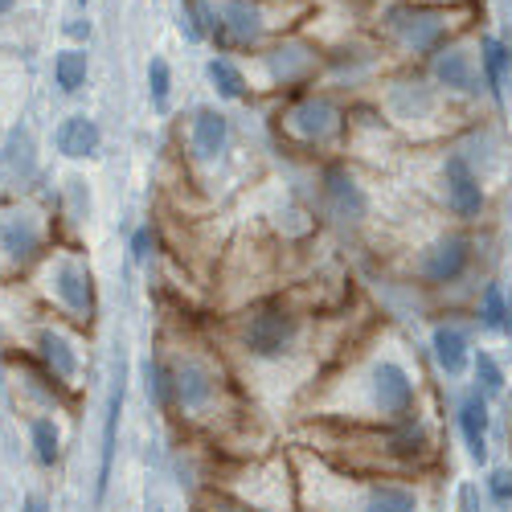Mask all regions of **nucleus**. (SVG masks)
Masks as SVG:
<instances>
[{
    "mask_svg": "<svg viewBox=\"0 0 512 512\" xmlns=\"http://www.w3.org/2000/svg\"><path fill=\"white\" fill-rule=\"evenodd\" d=\"M304 512H426V492L410 476H345L320 472L304 480Z\"/></svg>",
    "mask_w": 512,
    "mask_h": 512,
    "instance_id": "obj_1",
    "label": "nucleus"
},
{
    "mask_svg": "<svg viewBox=\"0 0 512 512\" xmlns=\"http://www.w3.org/2000/svg\"><path fill=\"white\" fill-rule=\"evenodd\" d=\"M369 418L377 426L418 418V381L402 361H377L369 369Z\"/></svg>",
    "mask_w": 512,
    "mask_h": 512,
    "instance_id": "obj_2",
    "label": "nucleus"
},
{
    "mask_svg": "<svg viewBox=\"0 0 512 512\" xmlns=\"http://www.w3.org/2000/svg\"><path fill=\"white\" fill-rule=\"evenodd\" d=\"M295 340H300V316L287 312V308H259V312L246 316L242 345L250 357L275 361V357L295 349Z\"/></svg>",
    "mask_w": 512,
    "mask_h": 512,
    "instance_id": "obj_3",
    "label": "nucleus"
},
{
    "mask_svg": "<svg viewBox=\"0 0 512 512\" xmlns=\"http://www.w3.org/2000/svg\"><path fill=\"white\" fill-rule=\"evenodd\" d=\"M443 197H447V209L455 213L459 222H476L484 213V205H488L480 168L467 160L459 148L447 152V160H443Z\"/></svg>",
    "mask_w": 512,
    "mask_h": 512,
    "instance_id": "obj_4",
    "label": "nucleus"
},
{
    "mask_svg": "<svg viewBox=\"0 0 512 512\" xmlns=\"http://www.w3.org/2000/svg\"><path fill=\"white\" fill-rule=\"evenodd\" d=\"M476 259V242L467 234H443L418 254V275L431 287H451L472 271Z\"/></svg>",
    "mask_w": 512,
    "mask_h": 512,
    "instance_id": "obj_5",
    "label": "nucleus"
},
{
    "mask_svg": "<svg viewBox=\"0 0 512 512\" xmlns=\"http://www.w3.org/2000/svg\"><path fill=\"white\" fill-rule=\"evenodd\" d=\"M390 29L402 37V46L414 54H439L451 33L447 13L422 9V5H394L390 9Z\"/></svg>",
    "mask_w": 512,
    "mask_h": 512,
    "instance_id": "obj_6",
    "label": "nucleus"
},
{
    "mask_svg": "<svg viewBox=\"0 0 512 512\" xmlns=\"http://www.w3.org/2000/svg\"><path fill=\"white\" fill-rule=\"evenodd\" d=\"M455 431L463 439V451L476 467L492 463V402L480 390H467L455 402Z\"/></svg>",
    "mask_w": 512,
    "mask_h": 512,
    "instance_id": "obj_7",
    "label": "nucleus"
},
{
    "mask_svg": "<svg viewBox=\"0 0 512 512\" xmlns=\"http://www.w3.org/2000/svg\"><path fill=\"white\" fill-rule=\"evenodd\" d=\"M168 373H173V406H181L185 414H205L218 402V377L205 361L181 357L168 365Z\"/></svg>",
    "mask_w": 512,
    "mask_h": 512,
    "instance_id": "obj_8",
    "label": "nucleus"
},
{
    "mask_svg": "<svg viewBox=\"0 0 512 512\" xmlns=\"http://www.w3.org/2000/svg\"><path fill=\"white\" fill-rule=\"evenodd\" d=\"M283 119H287V132L300 140V144H324L328 136H336V127H340V111H336V103L324 99V95L300 99Z\"/></svg>",
    "mask_w": 512,
    "mask_h": 512,
    "instance_id": "obj_9",
    "label": "nucleus"
},
{
    "mask_svg": "<svg viewBox=\"0 0 512 512\" xmlns=\"http://www.w3.org/2000/svg\"><path fill=\"white\" fill-rule=\"evenodd\" d=\"M435 70V82L451 95H463V99H480L484 95V74L476 66V58L467 54L463 46H443L431 62Z\"/></svg>",
    "mask_w": 512,
    "mask_h": 512,
    "instance_id": "obj_10",
    "label": "nucleus"
},
{
    "mask_svg": "<svg viewBox=\"0 0 512 512\" xmlns=\"http://www.w3.org/2000/svg\"><path fill=\"white\" fill-rule=\"evenodd\" d=\"M431 353H435V365H439V373L443 377H451V381H459L467 369H472V332H467L463 324H455V320H443V324H435V332H431Z\"/></svg>",
    "mask_w": 512,
    "mask_h": 512,
    "instance_id": "obj_11",
    "label": "nucleus"
},
{
    "mask_svg": "<svg viewBox=\"0 0 512 512\" xmlns=\"http://www.w3.org/2000/svg\"><path fill=\"white\" fill-rule=\"evenodd\" d=\"M54 291H58V300L82 316V320H91L95 316V283H91V271L74 263V259H62L58 271H54Z\"/></svg>",
    "mask_w": 512,
    "mask_h": 512,
    "instance_id": "obj_12",
    "label": "nucleus"
},
{
    "mask_svg": "<svg viewBox=\"0 0 512 512\" xmlns=\"http://www.w3.org/2000/svg\"><path fill=\"white\" fill-rule=\"evenodd\" d=\"M324 201L332 209V218H340V222H361L365 213H369L365 189L345 173V168H336V164L324 173Z\"/></svg>",
    "mask_w": 512,
    "mask_h": 512,
    "instance_id": "obj_13",
    "label": "nucleus"
},
{
    "mask_svg": "<svg viewBox=\"0 0 512 512\" xmlns=\"http://www.w3.org/2000/svg\"><path fill=\"white\" fill-rule=\"evenodd\" d=\"M123 394H127V377H123V361L115 369V386L107 398V422H103V451H99V480H95V500L107 496L111 484V463H115V435H119V414H123Z\"/></svg>",
    "mask_w": 512,
    "mask_h": 512,
    "instance_id": "obj_14",
    "label": "nucleus"
},
{
    "mask_svg": "<svg viewBox=\"0 0 512 512\" xmlns=\"http://www.w3.org/2000/svg\"><path fill=\"white\" fill-rule=\"evenodd\" d=\"M189 140H193V152L201 160H218L230 144V119L222 111H197L193 127H189Z\"/></svg>",
    "mask_w": 512,
    "mask_h": 512,
    "instance_id": "obj_15",
    "label": "nucleus"
},
{
    "mask_svg": "<svg viewBox=\"0 0 512 512\" xmlns=\"http://www.w3.org/2000/svg\"><path fill=\"white\" fill-rule=\"evenodd\" d=\"M0 250H5L13 263H29L33 254L41 250L37 222L25 218V213H13V218H5V222H0Z\"/></svg>",
    "mask_w": 512,
    "mask_h": 512,
    "instance_id": "obj_16",
    "label": "nucleus"
},
{
    "mask_svg": "<svg viewBox=\"0 0 512 512\" xmlns=\"http://www.w3.org/2000/svg\"><path fill=\"white\" fill-rule=\"evenodd\" d=\"M99 144H103V132H99V123L87 119V115H70V119L58 127V152L70 156V160L95 156Z\"/></svg>",
    "mask_w": 512,
    "mask_h": 512,
    "instance_id": "obj_17",
    "label": "nucleus"
},
{
    "mask_svg": "<svg viewBox=\"0 0 512 512\" xmlns=\"http://www.w3.org/2000/svg\"><path fill=\"white\" fill-rule=\"evenodd\" d=\"M480 74H484V91L504 103V82L512 74V50L504 46L500 37H484L480 41Z\"/></svg>",
    "mask_w": 512,
    "mask_h": 512,
    "instance_id": "obj_18",
    "label": "nucleus"
},
{
    "mask_svg": "<svg viewBox=\"0 0 512 512\" xmlns=\"http://www.w3.org/2000/svg\"><path fill=\"white\" fill-rule=\"evenodd\" d=\"M390 111L398 119H426L435 115V91L426 87V82H398V87L390 91Z\"/></svg>",
    "mask_w": 512,
    "mask_h": 512,
    "instance_id": "obj_19",
    "label": "nucleus"
},
{
    "mask_svg": "<svg viewBox=\"0 0 512 512\" xmlns=\"http://www.w3.org/2000/svg\"><path fill=\"white\" fill-rule=\"evenodd\" d=\"M259 33H263V17L250 0H230L222 9V37H234L242 46H250V41H259Z\"/></svg>",
    "mask_w": 512,
    "mask_h": 512,
    "instance_id": "obj_20",
    "label": "nucleus"
},
{
    "mask_svg": "<svg viewBox=\"0 0 512 512\" xmlns=\"http://www.w3.org/2000/svg\"><path fill=\"white\" fill-rule=\"evenodd\" d=\"M472 377H476V386L472 390H480L488 402H496L504 390H508V377H504V365L488 353V349H476L472 353Z\"/></svg>",
    "mask_w": 512,
    "mask_h": 512,
    "instance_id": "obj_21",
    "label": "nucleus"
},
{
    "mask_svg": "<svg viewBox=\"0 0 512 512\" xmlns=\"http://www.w3.org/2000/svg\"><path fill=\"white\" fill-rule=\"evenodd\" d=\"M476 320L484 332H508V291L504 283H488L484 295H480V308H476Z\"/></svg>",
    "mask_w": 512,
    "mask_h": 512,
    "instance_id": "obj_22",
    "label": "nucleus"
},
{
    "mask_svg": "<svg viewBox=\"0 0 512 512\" xmlns=\"http://www.w3.org/2000/svg\"><path fill=\"white\" fill-rule=\"evenodd\" d=\"M37 349H41V357H46V365H50V373H54L58 381H74L78 361H74V349L66 345L58 332H41V336H37Z\"/></svg>",
    "mask_w": 512,
    "mask_h": 512,
    "instance_id": "obj_23",
    "label": "nucleus"
},
{
    "mask_svg": "<svg viewBox=\"0 0 512 512\" xmlns=\"http://www.w3.org/2000/svg\"><path fill=\"white\" fill-rule=\"evenodd\" d=\"M492 512H512V463H488L480 480Z\"/></svg>",
    "mask_w": 512,
    "mask_h": 512,
    "instance_id": "obj_24",
    "label": "nucleus"
},
{
    "mask_svg": "<svg viewBox=\"0 0 512 512\" xmlns=\"http://www.w3.org/2000/svg\"><path fill=\"white\" fill-rule=\"evenodd\" d=\"M312 50H304V46H279L275 54H271V70H275V78L279 82H295V78H304L308 70H312Z\"/></svg>",
    "mask_w": 512,
    "mask_h": 512,
    "instance_id": "obj_25",
    "label": "nucleus"
},
{
    "mask_svg": "<svg viewBox=\"0 0 512 512\" xmlns=\"http://www.w3.org/2000/svg\"><path fill=\"white\" fill-rule=\"evenodd\" d=\"M29 435H33V455L41 467H54L62 459V439H58V426L50 418H33Z\"/></svg>",
    "mask_w": 512,
    "mask_h": 512,
    "instance_id": "obj_26",
    "label": "nucleus"
},
{
    "mask_svg": "<svg viewBox=\"0 0 512 512\" xmlns=\"http://www.w3.org/2000/svg\"><path fill=\"white\" fill-rule=\"evenodd\" d=\"M54 78L66 95H74L82 82H87V50H62L54 62Z\"/></svg>",
    "mask_w": 512,
    "mask_h": 512,
    "instance_id": "obj_27",
    "label": "nucleus"
},
{
    "mask_svg": "<svg viewBox=\"0 0 512 512\" xmlns=\"http://www.w3.org/2000/svg\"><path fill=\"white\" fill-rule=\"evenodd\" d=\"M5 164H9L13 177H29L33 173V140H29L25 127H13L9 148H5Z\"/></svg>",
    "mask_w": 512,
    "mask_h": 512,
    "instance_id": "obj_28",
    "label": "nucleus"
},
{
    "mask_svg": "<svg viewBox=\"0 0 512 512\" xmlns=\"http://www.w3.org/2000/svg\"><path fill=\"white\" fill-rule=\"evenodd\" d=\"M209 78H213V87H218V95H226V99H242L246 95L242 70L234 62H226V58H213L209 62Z\"/></svg>",
    "mask_w": 512,
    "mask_h": 512,
    "instance_id": "obj_29",
    "label": "nucleus"
},
{
    "mask_svg": "<svg viewBox=\"0 0 512 512\" xmlns=\"http://www.w3.org/2000/svg\"><path fill=\"white\" fill-rule=\"evenodd\" d=\"M168 91H173V70H168L164 58H152L148 62V95H152L156 111H168Z\"/></svg>",
    "mask_w": 512,
    "mask_h": 512,
    "instance_id": "obj_30",
    "label": "nucleus"
},
{
    "mask_svg": "<svg viewBox=\"0 0 512 512\" xmlns=\"http://www.w3.org/2000/svg\"><path fill=\"white\" fill-rule=\"evenodd\" d=\"M148 398H152L160 410L173 406V373H168L164 361H148Z\"/></svg>",
    "mask_w": 512,
    "mask_h": 512,
    "instance_id": "obj_31",
    "label": "nucleus"
},
{
    "mask_svg": "<svg viewBox=\"0 0 512 512\" xmlns=\"http://www.w3.org/2000/svg\"><path fill=\"white\" fill-rule=\"evenodd\" d=\"M451 512H492V504H488V496H484V488L476 480H459Z\"/></svg>",
    "mask_w": 512,
    "mask_h": 512,
    "instance_id": "obj_32",
    "label": "nucleus"
},
{
    "mask_svg": "<svg viewBox=\"0 0 512 512\" xmlns=\"http://www.w3.org/2000/svg\"><path fill=\"white\" fill-rule=\"evenodd\" d=\"M148 246H152V230L144 226V230L132 238V259H136V263H140V259H148Z\"/></svg>",
    "mask_w": 512,
    "mask_h": 512,
    "instance_id": "obj_33",
    "label": "nucleus"
},
{
    "mask_svg": "<svg viewBox=\"0 0 512 512\" xmlns=\"http://www.w3.org/2000/svg\"><path fill=\"white\" fill-rule=\"evenodd\" d=\"M21 512H50V508H46V500H41V496H29Z\"/></svg>",
    "mask_w": 512,
    "mask_h": 512,
    "instance_id": "obj_34",
    "label": "nucleus"
},
{
    "mask_svg": "<svg viewBox=\"0 0 512 512\" xmlns=\"http://www.w3.org/2000/svg\"><path fill=\"white\" fill-rule=\"evenodd\" d=\"M13 5H17V0H0V17H5V13L13 9Z\"/></svg>",
    "mask_w": 512,
    "mask_h": 512,
    "instance_id": "obj_35",
    "label": "nucleus"
},
{
    "mask_svg": "<svg viewBox=\"0 0 512 512\" xmlns=\"http://www.w3.org/2000/svg\"><path fill=\"white\" fill-rule=\"evenodd\" d=\"M508 332H512V291H508Z\"/></svg>",
    "mask_w": 512,
    "mask_h": 512,
    "instance_id": "obj_36",
    "label": "nucleus"
},
{
    "mask_svg": "<svg viewBox=\"0 0 512 512\" xmlns=\"http://www.w3.org/2000/svg\"><path fill=\"white\" fill-rule=\"evenodd\" d=\"M152 512H160V508H152Z\"/></svg>",
    "mask_w": 512,
    "mask_h": 512,
    "instance_id": "obj_37",
    "label": "nucleus"
}]
</instances>
